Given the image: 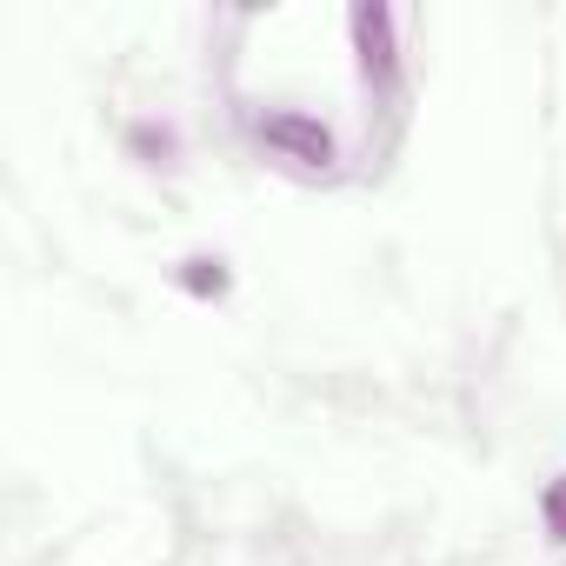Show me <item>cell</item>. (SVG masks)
<instances>
[{
  "mask_svg": "<svg viewBox=\"0 0 566 566\" xmlns=\"http://www.w3.org/2000/svg\"><path fill=\"white\" fill-rule=\"evenodd\" d=\"M253 134H260V147H266V154L294 160V167H334V160H340L334 127H327V120H314V114H294V107L260 114V120H253Z\"/></svg>",
  "mask_w": 566,
  "mask_h": 566,
  "instance_id": "obj_1",
  "label": "cell"
},
{
  "mask_svg": "<svg viewBox=\"0 0 566 566\" xmlns=\"http://www.w3.org/2000/svg\"><path fill=\"white\" fill-rule=\"evenodd\" d=\"M354 48L367 81H380V94L400 87V54H394V14L387 8H354Z\"/></svg>",
  "mask_w": 566,
  "mask_h": 566,
  "instance_id": "obj_2",
  "label": "cell"
},
{
  "mask_svg": "<svg viewBox=\"0 0 566 566\" xmlns=\"http://www.w3.org/2000/svg\"><path fill=\"white\" fill-rule=\"evenodd\" d=\"M539 513H546V533H553V539L566 546V473H559V480L546 486V500H539Z\"/></svg>",
  "mask_w": 566,
  "mask_h": 566,
  "instance_id": "obj_3",
  "label": "cell"
}]
</instances>
